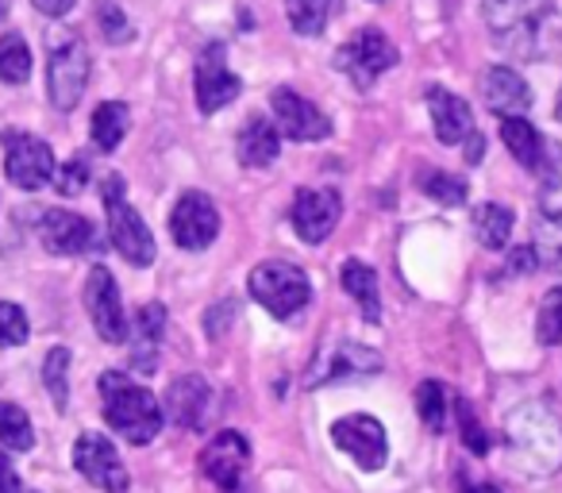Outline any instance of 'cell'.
Returning a JSON list of instances; mask_svg holds the SVG:
<instances>
[{
    "label": "cell",
    "instance_id": "cell-10",
    "mask_svg": "<svg viewBox=\"0 0 562 493\" xmlns=\"http://www.w3.org/2000/svg\"><path fill=\"white\" fill-rule=\"evenodd\" d=\"M201 474L209 478L216 490L224 493H239L243 490V474L250 467V444L243 432H220V436L209 439V447L196 459Z\"/></svg>",
    "mask_w": 562,
    "mask_h": 493
},
{
    "label": "cell",
    "instance_id": "cell-31",
    "mask_svg": "<svg viewBox=\"0 0 562 493\" xmlns=\"http://www.w3.org/2000/svg\"><path fill=\"white\" fill-rule=\"evenodd\" d=\"M331 0H285V16L297 35H321L328 24Z\"/></svg>",
    "mask_w": 562,
    "mask_h": 493
},
{
    "label": "cell",
    "instance_id": "cell-28",
    "mask_svg": "<svg viewBox=\"0 0 562 493\" xmlns=\"http://www.w3.org/2000/svg\"><path fill=\"white\" fill-rule=\"evenodd\" d=\"M0 78L9 86H24L32 78V51H27L24 35H4L0 40Z\"/></svg>",
    "mask_w": 562,
    "mask_h": 493
},
{
    "label": "cell",
    "instance_id": "cell-1",
    "mask_svg": "<svg viewBox=\"0 0 562 493\" xmlns=\"http://www.w3.org/2000/svg\"><path fill=\"white\" fill-rule=\"evenodd\" d=\"M101 401H104V421H109L112 432L127 439V444L143 447L158 436L162 428V405L158 397L147 390V385H135L127 374L120 370H109L101 374Z\"/></svg>",
    "mask_w": 562,
    "mask_h": 493
},
{
    "label": "cell",
    "instance_id": "cell-12",
    "mask_svg": "<svg viewBox=\"0 0 562 493\" xmlns=\"http://www.w3.org/2000/svg\"><path fill=\"white\" fill-rule=\"evenodd\" d=\"M4 173L20 189H43L55 178V155L43 139L27 132L4 135Z\"/></svg>",
    "mask_w": 562,
    "mask_h": 493
},
{
    "label": "cell",
    "instance_id": "cell-4",
    "mask_svg": "<svg viewBox=\"0 0 562 493\" xmlns=\"http://www.w3.org/2000/svg\"><path fill=\"white\" fill-rule=\"evenodd\" d=\"M101 197H104V212H109L112 247H116L132 267H150V262H155V235H150V227L143 224L139 212L127 204L124 178H120V173H109V178L101 181Z\"/></svg>",
    "mask_w": 562,
    "mask_h": 493
},
{
    "label": "cell",
    "instance_id": "cell-23",
    "mask_svg": "<svg viewBox=\"0 0 562 493\" xmlns=\"http://www.w3.org/2000/svg\"><path fill=\"white\" fill-rule=\"evenodd\" d=\"M501 139H505L508 155H513L524 170H543L547 143L524 116H505V120H501Z\"/></svg>",
    "mask_w": 562,
    "mask_h": 493
},
{
    "label": "cell",
    "instance_id": "cell-38",
    "mask_svg": "<svg viewBox=\"0 0 562 493\" xmlns=\"http://www.w3.org/2000/svg\"><path fill=\"white\" fill-rule=\"evenodd\" d=\"M86 186H89V166H86V158H70V163H66L63 170H55V189L63 197H78Z\"/></svg>",
    "mask_w": 562,
    "mask_h": 493
},
{
    "label": "cell",
    "instance_id": "cell-32",
    "mask_svg": "<svg viewBox=\"0 0 562 493\" xmlns=\"http://www.w3.org/2000/svg\"><path fill=\"white\" fill-rule=\"evenodd\" d=\"M536 339L543 347H554L562 339V285L543 293L539 301V313H536Z\"/></svg>",
    "mask_w": 562,
    "mask_h": 493
},
{
    "label": "cell",
    "instance_id": "cell-20",
    "mask_svg": "<svg viewBox=\"0 0 562 493\" xmlns=\"http://www.w3.org/2000/svg\"><path fill=\"white\" fill-rule=\"evenodd\" d=\"M428 109H431V127H436V139L447 143V147H454V143H462L467 135H474V112H470V104L462 101L459 93H451V89H428Z\"/></svg>",
    "mask_w": 562,
    "mask_h": 493
},
{
    "label": "cell",
    "instance_id": "cell-15",
    "mask_svg": "<svg viewBox=\"0 0 562 493\" xmlns=\"http://www.w3.org/2000/svg\"><path fill=\"white\" fill-rule=\"evenodd\" d=\"M193 89H196V109L204 116L212 112L227 109V104L239 97V78L227 70V58H224V47H204L201 58H196V70H193Z\"/></svg>",
    "mask_w": 562,
    "mask_h": 493
},
{
    "label": "cell",
    "instance_id": "cell-44",
    "mask_svg": "<svg viewBox=\"0 0 562 493\" xmlns=\"http://www.w3.org/2000/svg\"><path fill=\"white\" fill-rule=\"evenodd\" d=\"M554 116L562 120V89H559V101H554Z\"/></svg>",
    "mask_w": 562,
    "mask_h": 493
},
{
    "label": "cell",
    "instance_id": "cell-42",
    "mask_svg": "<svg viewBox=\"0 0 562 493\" xmlns=\"http://www.w3.org/2000/svg\"><path fill=\"white\" fill-rule=\"evenodd\" d=\"M9 470H12V462H9V455H4V451H0V478H4V474H9Z\"/></svg>",
    "mask_w": 562,
    "mask_h": 493
},
{
    "label": "cell",
    "instance_id": "cell-41",
    "mask_svg": "<svg viewBox=\"0 0 562 493\" xmlns=\"http://www.w3.org/2000/svg\"><path fill=\"white\" fill-rule=\"evenodd\" d=\"M0 493H32V490H27V485L20 482V474H16V470H9V474L0 478Z\"/></svg>",
    "mask_w": 562,
    "mask_h": 493
},
{
    "label": "cell",
    "instance_id": "cell-8",
    "mask_svg": "<svg viewBox=\"0 0 562 493\" xmlns=\"http://www.w3.org/2000/svg\"><path fill=\"white\" fill-rule=\"evenodd\" d=\"M397 47H393L390 40H385L378 27H362L359 35H355L347 47H339L336 55V66L347 74V78L355 81L359 89H370L378 78H382L385 70H393L397 66Z\"/></svg>",
    "mask_w": 562,
    "mask_h": 493
},
{
    "label": "cell",
    "instance_id": "cell-6",
    "mask_svg": "<svg viewBox=\"0 0 562 493\" xmlns=\"http://www.w3.org/2000/svg\"><path fill=\"white\" fill-rule=\"evenodd\" d=\"M89 70H93V58H89V47L78 35H70V40H63L50 51L47 93L58 112L78 109V101L86 97V86H89Z\"/></svg>",
    "mask_w": 562,
    "mask_h": 493
},
{
    "label": "cell",
    "instance_id": "cell-5",
    "mask_svg": "<svg viewBox=\"0 0 562 493\" xmlns=\"http://www.w3.org/2000/svg\"><path fill=\"white\" fill-rule=\"evenodd\" d=\"M247 290L278 321L301 313L308 305V298H313L308 274L301 267H293V262H262V267H255L247 278Z\"/></svg>",
    "mask_w": 562,
    "mask_h": 493
},
{
    "label": "cell",
    "instance_id": "cell-21",
    "mask_svg": "<svg viewBox=\"0 0 562 493\" xmlns=\"http://www.w3.org/2000/svg\"><path fill=\"white\" fill-rule=\"evenodd\" d=\"M482 101L490 104L501 120L520 116V112L531 109V89H528V81L516 70H508V66H490L482 78Z\"/></svg>",
    "mask_w": 562,
    "mask_h": 493
},
{
    "label": "cell",
    "instance_id": "cell-22",
    "mask_svg": "<svg viewBox=\"0 0 562 493\" xmlns=\"http://www.w3.org/2000/svg\"><path fill=\"white\" fill-rule=\"evenodd\" d=\"M235 150H239V163H243V166H255V170L270 166L273 158H278V150H281V132H278V124H270L266 116H250L247 124H243Z\"/></svg>",
    "mask_w": 562,
    "mask_h": 493
},
{
    "label": "cell",
    "instance_id": "cell-17",
    "mask_svg": "<svg viewBox=\"0 0 562 493\" xmlns=\"http://www.w3.org/2000/svg\"><path fill=\"white\" fill-rule=\"evenodd\" d=\"M40 239L50 255H86L97 247V232L86 216L66 209H47L40 220Z\"/></svg>",
    "mask_w": 562,
    "mask_h": 493
},
{
    "label": "cell",
    "instance_id": "cell-34",
    "mask_svg": "<svg viewBox=\"0 0 562 493\" xmlns=\"http://www.w3.org/2000/svg\"><path fill=\"white\" fill-rule=\"evenodd\" d=\"M420 189L439 204H467V181L454 178V173H447V170L420 173Z\"/></svg>",
    "mask_w": 562,
    "mask_h": 493
},
{
    "label": "cell",
    "instance_id": "cell-3",
    "mask_svg": "<svg viewBox=\"0 0 562 493\" xmlns=\"http://www.w3.org/2000/svg\"><path fill=\"white\" fill-rule=\"evenodd\" d=\"M508 444L536 474H551L562 467V424L547 405H524L508 421Z\"/></svg>",
    "mask_w": 562,
    "mask_h": 493
},
{
    "label": "cell",
    "instance_id": "cell-27",
    "mask_svg": "<svg viewBox=\"0 0 562 493\" xmlns=\"http://www.w3.org/2000/svg\"><path fill=\"white\" fill-rule=\"evenodd\" d=\"M0 444L4 451H32L35 447V428L27 421V413L12 401H0Z\"/></svg>",
    "mask_w": 562,
    "mask_h": 493
},
{
    "label": "cell",
    "instance_id": "cell-26",
    "mask_svg": "<svg viewBox=\"0 0 562 493\" xmlns=\"http://www.w3.org/2000/svg\"><path fill=\"white\" fill-rule=\"evenodd\" d=\"M127 124H132V116H127V104H120V101H104V104H97V112H93V143L101 150H116L120 143H124V135H127Z\"/></svg>",
    "mask_w": 562,
    "mask_h": 493
},
{
    "label": "cell",
    "instance_id": "cell-13",
    "mask_svg": "<svg viewBox=\"0 0 562 493\" xmlns=\"http://www.w3.org/2000/svg\"><path fill=\"white\" fill-rule=\"evenodd\" d=\"M74 467L81 470L89 485L104 493H127V467L120 462V451L112 447V439L97 436V432H86L74 444Z\"/></svg>",
    "mask_w": 562,
    "mask_h": 493
},
{
    "label": "cell",
    "instance_id": "cell-36",
    "mask_svg": "<svg viewBox=\"0 0 562 493\" xmlns=\"http://www.w3.org/2000/svg\"><path fill=\"white\" fill-rule=\"evenodd\" d=\"M27 332H32V324H27L24 309L12 305V301H0V347L27 344Z\"/></svg>",
    "mask_w": 562,
    "mask_h": 493
},
{
    "label": "cell",
    "instance_id": "cell-7",
    "mask_svg": "<svg viewBox=\"0 0 562 493\" xmlns=\"http://www.w3.org/2000/svg\"><path fill=\"white\" fill-rule=\"evenodd\" d=\"M331 439L344 455H351L355 467L367 470V474H378L390 459V436H385V424L378 416L355 413L344 416V421L331 424Z\"/></svg>",
    "mask_w": 562,
    "mask_h": 493
},
{
    "label": "cell",
    "instance_id": "cell-29",
    "mask_svg": "<svg viewBox=\"0 0 562 493\" xmlns=\"http://www.w3.org/2000/svg\"><path fill=\"white\" fill-rule=\"evenodd\" d=\"M382 370V355L370 351L362 344H344L336 351V362H331L328 378H355V374H378Z\"/></svg>",
    "mask_w": 562,
    "mask_h": 493
},
{
    "label": "cell",
    "instance_id": "cell-37",
    "mask_svg": "<svg viewBox=\"0 0 562 493\" xmlns=\"http://www.w3.org/2000/svg\"><path fill=\"white\" fill-rule=\"evenodd\" d=\"M97 24H101V32L109 43H127L135 35L132 24H127V16L120 12L116 0H97Z\"/></svg>",
    "mask_w": 562,
    "mask_h": 493
},
{
    "label": "cell",
    "instance_id": "cell-16",
    "mask_svg": "<svg viewBox=\"0 0 562 493\" xmlns=\"http://www.w3.org/2000/svg\"><path fill=\"white\" fill-rule=\"evenodd\" d=\"M339 212H344V201H339L336 189H301L293 197V232L305 243H324L339 224Z\"/></svg>",
    "mask_w": 562,
    "mask_h": 493
},
{
    "label": "cell",
    "instance_id": "cell-9",
    "mask_svg": "<svg viewBox=\"0 0 562 493\" xmlns=\"http://www.w3.org/2000/svg\"><path fill=\"white\" fill-rule=\"evenodd\" d=\"M170 235L181 251H204V247H212V239L220 235V212L212 204V197L201 193V189L181 193L170 212Z\"/></svg>",
    "mask_w": 562,
    "mask_h": 493
},
{
    "label": "cell",
    "instance_id": "cell-30",
    "mask_svg": "<svg viewBox=\"0 0 562 493\" xmlns=\"http://www.w3.org/2000/svg\"><path fill=\"white\" fill-rule=\"evenodd\" d=\"M43 385H47L55 408L66 413V401H70V351H66V347H55V351L43 359Z\"/></svg>",
    "mask_w": 562,
    "mask_h": 493
},
{
    "label": "cell",
    "instance_id": "cell-39",
    "mask_svg": "<svg viewBox=\"0 0 562 493\" xmlns=\"http://www.w3.org/2000/svg\"><path fill=\"white\" fill-rule=\"evenodd\" d=\"M459 424H462V444H467L470 451H474V455L490 451V436H485V428L477 424L474 408H470L467 401H459Z\"/></svg>",
    "mask_w": 562,
    "mask_h": 493
},
{
    "label": "cell",
    "instance_id": "cell-14",
    "mask_svg": "<svg viewBox=\"0 0 562 493\" xmlns=\"http://www.w3.org/2000/svg\"><path fill=\"white\" fill-rule=\"evenodd\" d=\"M270 109L278 120V132L293 143H313V139H328L331 135V120L316 109L313 101H305L293 89H273L270 93Z\"/></svg>",
    "mask_w": 562,
    "mask_h": 493
},
{
    "label": "cell",
    "instance_id": "cell-35",
    "mask_svg": "<svg viewBox=\"0 0 562 493\" xmlns=\"http://www.w3.org/2000/svg\"><path fill=\"white\" fill-rule=\"evenodd\" d=\"M539 262L547 267H559L562 262V216H543L536 227V243H531Z\"/></svg>",
    "mask_w": 562,
    "mask_h": 493
},
{
    "label": "cell",
    "instance_id": "cell-11",
    "mask_svg": "<svg viewBox=\"0 0 562 493\" xmlns=\"http://www.w3.org/2000/svg\"><path fill=\"white\" fill-rule=\"evenodd\" d=\"M86 309L89 321H93L97 336L104 344H124L127 339V313L124 301H120V285L112 278L109 267H93L86 278Z\"/></svg>",
    "mask_w": 562,
    "mask_h": 493
},
{
    "label": "cell",
    "instance_id": "cell-45",
    "mask_svg": "<svg viewBox=\"0 0 562 493\" xmlns=\"http://www.w3.org/2000/svg\"><path fill=\"white\" fill-rule=\"evenodd\" d=\"M0 16H4V0H0Z\"/></svg>",
    "mask_w": 562,
    "mask_h": 493
},
{
    "label": "cell",
    "instance_id": "cell-46",
    "mask_svg": "<svg viewBox=\"0 0 562 493\" xmlns=\"http://www.w3.org/2000/svg\"><path fill=\"white\" fill-rule=\"evenodd\" d=\"M378 4H382V0H378Z\"/></svg>",
    "mask_w": 562,
    "mask_h": 493
},
{
    "label": "cell",
    "instance_id": "cell-33",
    "mask_svg": "<svg viewBox=\"0 0 562 493\" xmlns=\"http://www.w3.org/2000/svg\"><path fill=\"white\" fill-rule=\"evenodd\" d=\"M416 413H420L424 428L431 432H443L447 424V393L439 382H420V390H416Z\"/></svg>",
    "mask_w": 562,
    "mask_h": 493
},
{
    "label": "cell",
    "instance_id": "cell-2",
    "mask_svg": "<svg viewBox=\"0 0 562 493\" xmlns=\"http://www.w3.org/2000/svg\"><path fill=\"white\" fill-rule=\"evenodd\" d=\"M482 12L497 43H505L513 55H543V35L554 20L551 0H482Z\"/></svg>",
    "mask_w": 562,
    "mask_h": 493
},
{
    "label": "cell",
    "instance_id": "cell-43",
    "mask_svg": "<svg viewBox=\"0 0 562 493\" xmlns=\"http://www.w3.org/2000/svg\"><path fill=\"white\" fill-rule=\"evenodd\" d=\"M467 493H501L497 485H474V490H467Z\"/></svg>",
    "mask_w": 562,
    "mask_h": 493
},
{
    "label": "cell",
    "instance_id": "cell-19",
    "mask_svg": "<svg viewBox=\"0 0 562 493\" xmlns=\"http://www.w3.org/2000/svg\"><path fill=\"white\" fill-rule=\"evenodd\" d=\"M162 332H166V309L158 301L143 305L135 313V321L127 324V351H132V367L139 374H150L158 367V344H162Z\"/></svg>",
    "mask_w": 562,
    "mask_h": 493
},
{
    "label": "cell",
    "instance_id": "cell-40",
    "mask_svg": "<svg viewBox=\"0 0 562 493\" xmlns=\"http://www.w3.org/2000/svg\"><path fill=\"white\" fill-rule=\"evenodd\" d=\"M35 9L43 12V16H50V20H58V16H66V12L78 4V0H32Z\"/></svg>",
    "mask_w": 562,
    "mask_h": 493
},
{
    "label": "cell",
    "instance_id": "cell-24",
    "mask_svg": "<svg viewBox=\"0 0 562 493\" xmlns=\"http://www.w3.org/2000/svg\"><path fill=\"white\" fill-rule=\"evenodd\" d=\"M339 282H344V290L351 293L355 301H359L362 316H367L370 324L382 321V301H378V274H374V267H367V262H359V259H347L344 270H339Z\"/></svg>",
    "mask_w": 562,
    "mask_h": 493
},
{
    "label": "cell",
    "instance_id": "cell-18",
    "mask_svg": "<svg viewBox=\"0 0 562 493\" xmlns=\"http://www.w3.org/2000/svg\"><path fill=\"white\" fill-rule=\"evenodd\" d=\"M209 408H212V390L209 382H204L201 374H181L170 382V390H166V405L162 413H170L173 424H181V428H204V421H209Z\"/></svg>",
    "mask_w": 562,
    "mask_h": 493
},
{
    "label": "cell",
    "instance_id": "cell-25",
    "mask_svg": "<svg viewBox=\"0 0 562 493\" xmlns=\"http://www.w3.org/2000/svg\"><path fill=\"white\" fill-rule=\"evenodd\" d=\"M474 235L482 247H490V251H505L508 247V235H513V209L508 204H497V201H485L474 209Z\"/></svg>",
    "mask_w": 562,
    "mask_h": 493
}]
</instances>
